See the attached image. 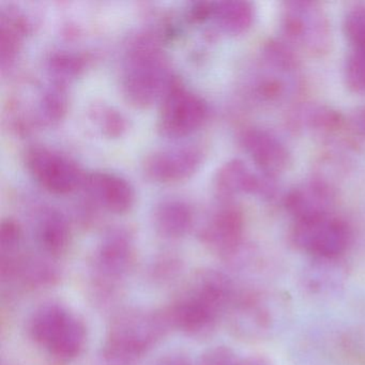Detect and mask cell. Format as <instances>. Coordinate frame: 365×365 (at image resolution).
<instances>
[{
	"instance_id": "cell-13",
	"label": "cell",
	"mask_w": 365,
	"mask_h": 365,
	"mask_svg": "<svg viewBox=\"0 0 365 365\" xmlns=\"http://www.w3.org/2000/svg\"><path fill=\"white\" fill-rule=\"evenodd\" d=\"M170 326L191 336L212 332L221 314L191 292L183 294L166 311Z\"/></svg>"
},
{
	"instance_id": "cell-27",
	"label": "cell",
	"mask_w": 365,
	"mask_h": 365,
	"mask_svg": "<svg viewBox=\"0 0 365 365\" xmlns=\"http://www.w3.org/2000/svg\"><path fill=\"white\" fill-rule=\"evenodd\" d=\"M343 29L350 48H365V4H356L347 10Z\"/></svg>"
},
{
	"instance_id": "cell-16",
	"label": "cell",
	"mask_w": 365,
	"mask_h": 365,
	"mask_svg": "<svg viewBox=\"0 0 365 365\" xmlns=\"http://www.w3.org/2000/svg\"><path fill=\"white\" fill-rule=\"evenodd\" d=\"M3 275L18 277L23 283L31 287H46L58 279V269L52 260L38 255L21 257H3L1 259Z\"/></svg>"
},
{
	"instance_id": "cell-11",
	"label": "cell",
	"mask_w": 365,
	"mask_h": 365,
	"mask_svg": "<svg viewBox=\"0 0 365 365\" xmlns=\"http://www.w3.org/2000/svg\"><path fill=\"white\" fill-rule=\"evenodd\" d=\"M202 162V153L195 147L159 151L147 157L144 172L155 182H179L193 176Z\"/></svg>"
},
{
	"instance_id": "cell-23",
	"label": "cell",
	"mask_w": 365,
	"mask_h": 365,
	"mask_svg": "<svg viewBox=\"0 0 365 365\" xmlns=\"http://www.w3.org/2000/svg\"><path fill=\"white\" fill-rule=\"evenodd\" d=\"M297 123L320 136L333 135L343 129V116L337 110L324 106H309L301 108Z\"/></svg>"
},
{
	"instance_id": "cell-33",
	"label": "cell",
	"mask_w": 365,
	"mask_h": 365,
	"mask_svg": "<svg viewBox=\"0 0 365 365\" xmlns=\"http://www.w3.org/2000/svg\"><path fill=\"white\" fill-rule=\"evenodd\" d=\"M99 118L102 130L110 138L123 135V132L125 131L127 128L125 119L123 118V115L119 114L116 110H113L112 108L103 110Z\"/></svg>"
},
{
	"instance_id": "cell-17",
	"label": "cell",
	"mask_w": 365,
	"mask_h": 365,
	"mask_svg": "<svg viewBox=\"0 0 365 365\" xmlns=\"http://www.w3.org/2000/svg\"><path fill=\"white\" fill-rule=\"evenodd\" d=\"M189 292L210 305L221 315L224 312L230 311L239 294L232 279L217 270L200 271L194 279Z\"/></svg>"
},
{
	"instance_id": "cell-18",
	"label": "cell",
	"mask_w": 365,
	"mask_h": 365,
	"mask_svg": "<svg viewBox=\"0 0 365 365\" xmlns=\"http://www.w3.org/2000/svg\"><path fill=\"white\" fill-rule=\"evenodd\" d=\"M347 279V268L341 258H314L303 271L305 289L312 294H324L336 292Z\"/></svg>"
},
{
	"instance_id": "cell-28",
	"label": "cell",
	"mask_w": 365,
	"mask_h": 365,
	"mask_svg": "<svg viewBox=\"0 0 365 365\" xmlns=\"http://www.w3.org/2000/svg\"><path fill=\"white\" fill-rule=\"evenodd\" d=\"M51 71L59 82L70 80L78 76L83 69V63L78 57L61 54L53 57L50 61Z\"/></svg>"
},
{
	"instance_id": "cell-14",
	"label": "cell",
	"mask_w": 365,
	"mask_h": 365,
	"mask_svg": "<svg viewBox=\"0 0 365 365\" xmlns=\"http://www.w3.org/2000/svg\"><path fill=\"white\" fill-rule=\"evenodd\" d=\"M335 194L332 187L319 179L307 181L286 194L284 206L294 221L332 213Z\"/></svg>"
},
{
	"instance_id": "cell-35",
	"label": "cell",
	"mask_w": 365,
	"mask_h": 365,
	"mask_svg": "<svg viewBox=\"0 0 365 365\" xmlns=\"http://www.w3.org/2000/svg\"><path fill=\"white\" fill-rule=\"evenodd\" d=\"M151 365H193V363L185 354L173 352L157 359Z\"/></svg>"
},
{
	"instance_id": "cell-34",
	"label": "cell",
	"mask_w": 365,
	"mask_h": 365,
	"mask_svg": "<svg viewBox=\"0 0 365 365\" xmlns=\"http://www.w3.org/2000/svg\"><path fill=\"white\" fill-rule=\"evenodd\" d=\"M179 267L180 266L178 260H175L174 258H164L155 264L153 275L160 279H168L177 274Z\"/></svg>"
},
{
	"instance_id": "cell-31",
	"label": "cell",
	"mask_w": 365,
	"mask_h": 365,
	"mask_svg": "<svg viewBox=\"0 0 365 365\" xmlns=\"http://www.w3.org/2000/svg\"><path fill=\"white\" fill-rule=\"evenodd\" d=\"M22 240L21 226L14 220H6L0 227V247L3 254L12 253Z\"/></svg>"
},
{
	"instance_id": "cell-6",
	"label": "cell",
	"mask_w": 365,
	"mask_h": 365,
	"mask_svg": "<svg viewBox=\"0 0 365 365\" xmlns=\"http://www.w3.org/2000/svg\"><path fill=\"white\" fill-rule=\"evenodd\" d=\"M25 163L34 179L55 195H66L83 187L86 176L73 162L46 147L29 149Z\"/></svg>"
},
{
	"instance_id": "cell-22",
	"label": "cell",
	"mask_w": 365,
	"mask_h": 365,
	"mask_svg": "<svg viewBox=\"0 0 365 365\" xmlns=\"http://www.w3.org/2000/svg\"><path fill=\"white\" fill-rule=\"evenodd\" d=\"M37 234L42 249L50 255H59L69 245V225L58 211L48 210L42 215L38 224Z\"/></svg>"
},
{
	"instance_id": "cell-12",
	"label": "cell",
	"mask_w": 365,
	"mask_h": 365,
	"mask_svg": "<svg viewBox=\"0 0 365 365\" xmlns=\"http://www.w3.org/2000/svg\"><path fill=\"white\" fill-rule=\"evenodd\" d=\"M242 145L258 172L277 178L285 172L290 155L281 140L271 132L259 128H251L242 135Z\"/></svg>"
},
{
	"instance_id": "cell-3",
	"label": "cell",
	"mask_w": 365,
	"mask_h": 365,
	"mask_svg": "<svg viewBox=\"0 0 365 365\" xmlns=\"http://www.w3.org/2000/svg\"><path fill=\"white\" fill-rule=\"evenodd\" d=\"M170 327L166 312L128 309L114 318L106 341L140 359Z\"/></svg>"
},
{
	"instance_id": "cell-19",
	"label": "cell",
	"mask_w": 365,
	"mask_h": 365,
	"mask_svg": "<svg viewBox=\"0 0 365 365\" xmlns=\"http://www.w3.org/2000/svg\"><path fill=\"white\" fill-rule=\"evenodd\" d=\"M155 225L158 232L168 238H180L193 226L191 207L181 200H166L155 208Z\"/></svg>"
},
{
	"instance_id": "cell-9",
	"label": "cell",
	"mask_w": 365,
	"mask_h": 365,
	"mask_svg": "<svg viewBox=\"0 0 365 365\" xmlns=\"http://www.w3.org/2000/svg\"><path fill=\"white\" fill-rule=\"evenodd\" d=\"M215 189L224 200L242 194L270 200L277 194L275 178L255 173L241 160L226 162L215 177Z\"/></svg>"
},
{
	"instance_id": "cell-36",
	"label": "cell",
	"mask_w": 365,
	"mask_h": 365,
	"mask_svg": "<svg viewBox=\"0 0 365 365\" xmlns=\"http://www.w3.org/2000/svg\"><path fill=\"white\" fill-rule=\"evenodd\" d=\"M351 125L354 131L365 138V106L359 108L352 115Z\"/></svg>"
},
{
	"instance_id": "cell-8",
	"label": "cell",
	"mask_w": 365,
	"mask_h": 365,
	"mask_svg": "<svg viewBox=\"0 0 365 365\" xmlns=\"http://www.w3.org/2000/svg\"><path fill=\"white\" fill-rule=\"evenodd\" d=\"M133 242L125 230L108 232L98 247L93 259L95 286L100 292H113L129 270Z\"/></svg>"
},
{
	"instance_id": "cell-29",
	"label": "cell",
	"mask_w": 365,
	"mask_h": 365,
	"mask_svg": "<svg viewBox=\"0 0 365 365\" xmlns=\"http://www.w3.org/2000/svg\"><path fill=\"white\" fill-rule=\"evenodd\" d=\"M42 113L46 119L57 121L63 118L67 110V99L61 88L53 89L42 99Z\"/></svg>"
},
{
	"instance_id": "cell-7",
	"label": "cell",
	"mask_w": 365,
	"mask_h": 365,
	"mask_svg": "<svg viewBox=\"0 0 365 365\" xmlns=\"http://www.w3.org/2000/svg\"><path fill=\"white\" fill-rule=\"evenodd\" d=\"M230 311L237 332L260 339L274 332L282 316V305L270 294L243 292L238 294Z\"/></svg>"
},
{
	"instance_id": "cell-4",
	"label": "cell",
	"mask_w": 365,
	"mask_h": 365,
	"mask_svg": "<svg viewBox=\"0 0 365 365\" xmlns=\"http://www.w3.org/2000/svg\"><path fill=\"white\" fill-rule=\"evenodd\" d=\"M292 240L313 258H341L349 247L351 232L333 213L294 221Z\"/></svg>"
},
{
	"instance_id": "cell-32",
	"label": "cell",
	"mask_w": 365,
	"mask_h": 365,
	"mask_svg": "<svg viewBox=\"0 0 365 365\" xmlns=\"http://www.w3.org/2000/svg\"><path fill=\"white\" fill-rule=\"evenodd\" d=\"M240 362L241 359L230 348L217 346L202 354L200 365H240Z\"/></svg>"
},
{
	"instance_id": "cell-10",
	"label": "cell",
	"mask_w": 365,
	"mask_h": 365,
	"mask_svg": "<svg viewBox=\"0 0 365 365\" xmlns=\"http://www.w3.org/2000/svg\"><path fill=\"white\" fill-rule=\"evenodd\" d=\"M245 219L240 209L225 200L202 227V242L227 259L242 247Z\"/></svg>"
},
{
	"instance_id": "cell-2",
	"label": "cell",
	"mask_w": 365,
	"mask_h": 365,
	"mask_svg": "<svg viewBox=\"0 0 365 365\" xmlns=\"http://www.w3.org/2000/svg\"><path fill=\"white\" fill-rule=\"evenodd\" d=\"M281 26L288 43L311 56H324L330 50V22L322 6L315 1L294 0L284 3Z\"/></svg>"
},
{
	"instance_id": "cell-21",
	"label": "cell",
	"mask_w": 365,
	"mask_h": 365,
	"mask_svg": "<svg viewBox=\"0 0 365 365\" xmlns=\"http://www.w3.org/2000/svg\"><path fill=\"white\" fill-rule=\"evenodd\" d=\"M71 315L67 309L57 303L42 305L31 318V336L38 344L48 349Z\"/></svg>"
},
{
	"instance_id": "cell-25",
	"label": "cell",
	"mask_w": 365,
	"mask_h": 365,
	"mask_svg": "<svg viewBox=\"0 0 365 365\" xmlns=\"http://www.w3.org/2000/svg\"><path fill=\"white\" fill-rule=\"evenodd\" d=\"M26 25L22 19L1 18L0 22V63L1 67L11 65L20 51Z\"/></svg>"
},
{
	"instance_id": "cell-20",
	"label": "cell",
	"mask_w": 365,
	"mask_h": 365,
	"mask_svg": "<svg viewBox=\"0 0 365 365\" xmlns=\"http://www.w3.org/2000/svg\"><path fill=\"white\" fill-rule=\"evenodd\" d=\"M212 16L224 33L238 36L251 29L255 19V9L247 1L228 0L213 4Z\"/></svg>"
},
{
	"instance_id": "cell-37",
	"label": "cell",
	"mask_w": 365,
	"mask_h": 365,
	"mask_svg": "<svg viewBox=\"0 0 365 365\" xmlns=\"http://www.w3.org/2000/svg\"><path fill=\"white\" fill-rule=\"evenodd\" d=\"M240 365H274L271 360L264 356H251L241 359Z\"/></svg>"
},
{
	"instance_id": "cell-24",
	"label": "cell",
	"mask_w": 365,
	"mask_h": 365,
	"mask_svg": "<svg viewBox=\"0 0 365 365\" xmlns=\"http://www.w3.org/2000/svg\"><path fill=\"white\" fill-rule=\"evenodd\" d=\"M86 343V328L76 316L71 315L56 339L48 347V351L61 360L76 358Z\"/></svg>"
},
{
	"instance_id": "cell-15",
	"label": "cell",
	"mask_w": 365,
	"mask_h": 365,
	"mask_svg": "<svg viewBox=\"0 0 365 365\" xmlns=\"http://www.w3.org/2000/svg\"><path fill=\"white\" fill-rule=\"evenodd\" d=\"M83 187L98 204L117 215L128 212L135 202L132 185L125 179L110 173L86 175Z\"/></svg>"
},
{
	"instance_id": "cell-1",
	"label": "cell",
	"mask_w": 365,
	"mask_h": 365,
	"mask_svg": "<svg viewBox=\"0 0 365 365\" xmlns=\"http://www.w3.org/2000/svg\"><path fill=\"white\" fill-rule=\"evenodd\" d=\"M173 81L157 44L149 39L134 42L123 71V93L128 100L135 106L146 108L158 98H163Z\"/></svg>"
},
{
	"instance_id": "cell-5",
	"label": "cell",
	"mask_w": 365,
	"mask_h": 365,
	"mask_svg": "<svg viewBox=\"0 0 365 365\" xmlns=\"http://www.w3.org/2000/svg\"><path fill=\"white\" fill-rule=\"evenodd\" d=\"M207 115L204 100L174 80L163 96L160 130L168 138H185L204 125Z\"/></svg>"
},
{
	"instance_id": "cell-30",
	"label": "cell",
	"mask_w": 365,
	"mask_h": 365,
	"mask_svg": "<svg viewBox=\"0 0 365 365\" xmlns=\"http://www.w3.org/2000/svg\"><path fill=\"white\" fill-rule=\"evenodd\" d=\"M140 358L106 341L96 365H135Z\"/></svg>"
},
{
	"instance_id": "cell-26",
	"label": "cell",
	"mask_w": 365,
	"mask_h": 365,
	"mask_svg": "<svg viewBox=\"0 0 365 365\" xmlns=\"http://www.w3.org/2000/svg\"><path fill=\"white\" fill-rule=\"evenodd\" d=\"M344 78L352 93L365 96V48L350 50L346 59Z\"/></svg>"
}]
</instances>
